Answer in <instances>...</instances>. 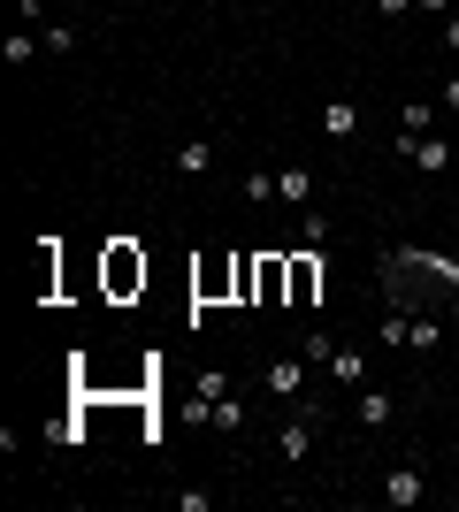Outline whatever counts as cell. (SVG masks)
Returning a JSON list of instances; mask_svg holds the SVG:
<instances>
[{"label": "cell", "instance_id": "obj_1", "mask_svg": "<svg viewBox=\"0 0 459 512\" xmlns=\"http://www.w3.org/2000/svg\"><path fill=\"white\" fill-rule=\"evenodd\" d=\"M421 497H429V474H421L414 459H398V467L383 474V505H391V512H414Z\"/></svg>", "mask_w": 459, "mask_h": 512}, {"label": "cell", "instance_id": "obj_2", "mask_svg": "<svg viewBox=\"0 0 459 512\" xmlns=\"http://www.w3.org/2000/svg\"><path fill=\"white\" fill-rule=\"evenodd\" d=\"M276 459H291V467L314 459V413H306V406H291L284 421H276Z\"/></svg>", "mask_w": 459, "mask_h": 512}, {"label": "cell", "instance_id": "obj_3", "mask_svg": "<svg viewBox=\"0 0 459 512\" xmlns=\"http://www.w3.org/2000/svg\"><path fill=\"white\" fill-rule=\"evenodd\" d=\"M306 367H314V360H268L261 390H268V398H284V406H306Z\"/></svg>", "mask_w": 459, "mask_h": 512}, {"label": "cell", "instance_id": "obj_4", "mask_svg": "<svg viewBox=\"0 0 459 512\" xmlns=\"http://www.w3.org/2000/svg\"><path fill=\"white\" fill-rule=\"evenodd\" d=\"M276 199H284V207H314V199H322L314 169H306V161H284V169H276Z\"/></svg>", "mask_w": 459, "mask_h": 512}, {"label": "cell", "instance_id": "obj_5", "mask_svg": "<svg viewBox=\"0 0 459 512\" xmlns=\"http://www.w3.org/2000/svg\"><path fill=\"white\" fill-rule=\"evenodd\" d=\"M322 375H329V383H345V390H360V383H368V375H375V360H368V352H360V344H337Z\"/></svg>", "mask_w": 459, "mask_h": 512}, {"label": "cell", "instance_id": "obj_6", "mask_svg": "<svg viewBox=\"0 0 459 512\" xmlns=\"http://www.w3.org/2000/svg\"><path fill=\"white\" fill-rule=\"evenodd\" d=\"M406 161H414L421 176H444V169H452V138H437V130H429V138H414V146H406Z\"/></svg>", "mask_w": 459, "mask_h": 512}, {"label": "cell", "instance_id": "obj_7", "mask_svg": "<svg viewBox=\"0 0 459 512\" xmlns=\"http://www.w3.org/2000/svg\"><path fill=\"white\" fill-rule=\"evenodd\" d=\"M429 130H437V107H429V100H406V107H398V153L414 146V138H429Z\"/></svg>", "mask_w": 459, "mask_h": 512}, {"label": "cell", "instance_id": "obj_8", "mask_svg": "<svg viewBox=\"0 0 459 512\" xmlns=\"http://www.w3.org/2000/svg\"><path fill=\"white\" fill-rule=\"evenodd\" d=\"M352 130H360V107H352V100H322V138H337V146H345Z\"/></svg>", "mask_w": 459, "mask_h": 512}, {"label": "cell", "instance_id": "obj_9", "mask_svg": "<svg viewBox=\"0 0 459 512\" xmlns=\"http://www.w3.org/2000/svg\"><path fill=\"white\" fill-rule=\"evenodd\" d=\"M352 413H360V428H391V390H375V383H360V406H352Z\"/></svg>", "mask_w": 459, "mask_h": 512}, {"label": "cell", "instance_id": "obj_10", "mask_svg": "<svg viewBox=\"0 0 459 512\" xmlns=\"http://www.w3.org/2000/svg\"><path fill=\"white\" fill-rule=\"evenodd\" d=\"M215 169V146H207V138H184V146H176V176H207Z\"/></svg>", "mask_w": 459, "mask_h": 512}, {"label": "cell", "instance_id": "obj_11", "mask_svg": "<svg viewBox=\"0 0 459 512\" xmlns=\"http://www.w3.org/2000/svg\"><path fill=\"white\" fill-rule=\"evenodd\" d=\"M46 46H39V31H8V39H0V62H39Z\"/></svg>", "mask_w": 459, "mask_h": 512}, {"label": "cell", "instance_id": "obj_12", "mask_svg": "<svg viewBox=\"0 0 459 512\" xmlns=\"http://www.w3.org/2000/svg\"><path fill=\"white\" fill-rule=\"evenodd\" d=\"M215 398H230V375H222V367H199V390H192V406H215Z\"/></svg>", "mask_w": 459, "mask_h": 512}, {"label": "cell", "instance_id": "obj_13", "mask_svg": "<svg viewBox=\"0 0 459 512\" xmlns=\"http://www.w3.org/2000/svg\"><path fill=\"white\" fill-rule=\"evenodd\" d=\"M299 230H306V245L322 253V237H329V214H322V199H314V207H299Z\"/></svg>", "mask_w": 459, "mask_h": 512}, {"label": "cell", "instance_id": "obj_14", "mask_svg": "<svg viewBox=\"0 0 459 512\" xmlns=\"http://www.w3.org/2000/svg\"><path fill=\"white\" fill-rule=\"evenodd\" d=\"M406 344H414V352H437V344H444V321L414 314V337H406Z\"/></svg>", "mask_w": 459, "mask_h": 512}, {"label": "cell", "instance_id": "obj_15", "mask_svg": "<svg viewBox=\"0 0 459 512\" xmlns=\"http://www.w3.org/2000/svg\"><path fill=\"white\" fill-rule=\"evenodd\" d=\"M39 46H46V54H69V46H77V31H69V23H39Z\"/></svg>", "mask_w": 459, "mask_h": 512}, {"label": "cell", "instance_id": "obj_16", "mask_svg": "<svg viewBox=\"0 0 459 512\" xmlns=\"http://www.w3.org/2000/svg\"><path fill=\"white\" fill-rule=\"evenodd\" d=\"M238 192L253 199V207H268V199H276V176H268V169H253V176H245V184H238Z\"/></svg>", "mask_w": 459, "mask_h": 512}, {"label": "cell", "instance_id": "obj_17", "mask_svg": "<svg viewBox=\"0 0 459 512\" xmlns=\"http://www.w3.org/2000/svg\"><path fill=\"white\" fill-rule=\"evenodd\" d=\"M314 276H322V268H314V260H299V268H291V299H299V306L314 299Z\"/></svg>", "mask_w": 459, "mask_h": 512}, {"label": "cell", "instance_id": "obj_18", "mask_svg": "<svg viewBox=\"0 0 459 512\" xmlns=\"http://www.w3.org/2000/svg\"><path fill=\"white\" fill-rule=\"evenodd\" d=\"M329 352H337V337H322V329H306V360L329 367Z\"/></svg>", "mask_w": 459, "mask_h": 512}, {"label": "cell", "instance_id": "obj_19", "mask_svg": "<svg viewBox=\"0 0 459 512\" xmlns=\"http://www.w3.org/2000/svg\"><path fill=\"white\" fill-rule=\"evenodd\" d=\"M437 31H444V54H459V8H452L444 23H437Z\"/></svg>", "mask_w": 459, "mask_h": 512}, {"label": "cell", "instance_id": "obj_20", "mask_svg": "<svg viewBox=\"0 0 459 512\" xmlns=\"http://www.w3.org/2000/svg\"><path fill=\"white\" fill-rule=\"evenodd\" d=\"M414 8H421V16H437V23L452 16V0H414Z\"/></svg>", "mask_w": 459, "mask_h": 512}, {"label": "cell", "instance_id": "obj_21", "mask_svg": "<svg viewBox=\"0 0 459 512\" xmlns=\"http://www.w3.org/2000/svg\"><path fill=\"white\" fill-rule=\"evenodd\" d=\"M444 107H452V115H459V69H452V77H444Z\"/></svg>", "mask_w": 459, "mask_h": 512}, {"label": "cell", "instance_id": "obj_22", "mask_svg": "<svg viewBox=\"0 0 459 512\" xmlns=\"http://www.w3.org/2000/svg\"><path fill=\"white\" fill-rule=\"evenodd\" d=\"M375 8H383V16H406V8H414V0H375Z\"/></svg>", "mask_w": 459, "mask_h": 512}, {"label": "cell", "instance_id": "obj_23", "mask_svg": "<svg viewBox=\"0 0 459 512\" xmlns=\"http://www.w3.org/2000/svg\"><path fill=\"white\" fill-rule=\"evenodd\" d=\"M452 390H459V360H452Z\"/></svg>", "mask_w": 459, "mask_h": 512}]
</instances>
